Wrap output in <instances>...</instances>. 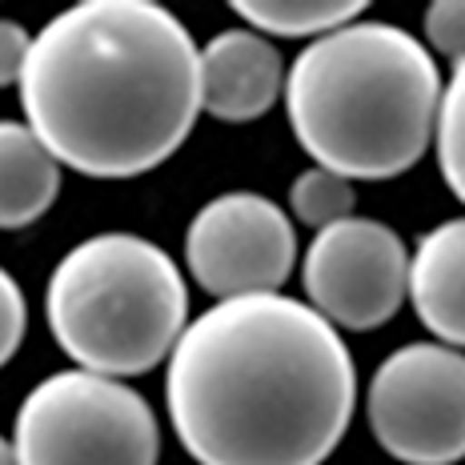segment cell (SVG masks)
<instances>
[{
	"label": "cell",
	"instance_id": "cell-1",
	"mask_svg": "<svg viewBox=\"0 0 465 465\" xmlns=\"http://www.w3.org/2000/svg\"><path fill=\"white\" fill-rule=\"evenodd\" d=\"M164 405L197 465H322L353 418L357 365L297 297H229L177 337Z\"/></svg>",
	"mask_w": 465,
	"mask_h": 465
},
{
	"label": "cell",
	"instance_id": "cell-11",
	"mask_svg": "<svg viewBox=\"0 0 465 465\" xmlns=\"http://www.w3.org/2000/svg\"><path fill=\"white\" fill-rule=\"evenodd\" d=\"M61 164L21 121H0V229H28L53 209Z\"/></svg>",
	"mask_w": 465,
	"mask_h": 465
},
{
	"label": "cell",
	"instance_id": "cell-8",
	"mask_svg": "<svg viewBox=\"0 0 465 465\" xmlns=\"http://www.w3.org/2000/svg\"><path fill=\"white\" fill-rule=\"evenodd\" d=\"M185 261L193 281L217 302L277 293L297 261L293 221L261 193L213 197L185 232Z\"/></svg>",
	"mask_w": 465,
	"mask_h": 465
},
{
	"label": "cell",
	"instance_id": "cell-16",
	"mask_svg": "<svg viewBox=\"0 0 465 465\" xmlns=\"http://www.w3.org/2000/svg\"><path fill=\"white\" fill-rule=\"evenodd\" d=\"M25 329H28L25 293L16 285V277L8 269H0V370L16 357V349L25 341Z\"/></svg>",
	"mask_w": 465,
	"mask_h": 465
},
{
	"label": "cell",
	"instance_id": "cell-9",
	"mask_svg": "<svg viewBox=\"0 0 465 465\" xmlns=\"http://www.w3.org/2000/svg\"><path fill=\"white\" fill-rule=\"evenodd\" d=\"M285 89V64L269 36L225 28L201 48V113L225 124L265 116Z\"/></svg>",
	"mask_w": 465,
	"mask_h": 465
},
{
	"label": "cell",
	"instance_id": "cell-7",
	"mask_svg": "<svg viewBox=\"0 0 465 465\" xmlns=\"http://www.w3.org/2000/svg\"><path fill=\"white\" fill-rule=\"evenodd\" d=\"M302 285L309 309L333 329H377L410 293V249L390 225L345 217L322 229L305 249Z\"/></svg>",
	"mask_w": 465,
	"mask_h": 465
},
{
	"label": "cell",
	"instance_id": "cell-2",
	"mask_svg": "<svg viewBox=\"0 0 465 465\" xmlns=\"http://www.w3.org/2000/svg\"><path fill=\"white\" fill-rule=\"evenodd\" d=\"M25 124L61 169L124 181L157 169L201 116V48L157 0H81L33 36Z\"/></svg>",
	"mask_w": 465,
	"mask_h": 465
},
{
	"label": "cell",
	"instance_id": "cell-17",
	"mask_svg": "<svg viewBox=\"0 0 465 465\" xmlns=\"http://www.w3.org/2000/svg\"><path fill=\"white\" fill-rule=\"evenodd\" d=\"M28 48H33V33L13 16H0V89L21 81Z\"/></svg>",
	"mask_w": 465,
	"mask_h": 465
},
{
	"label": "cell",
	"instance_id": "cell-5",
	"mask_svg": "<svg viewBox=\"0 0 465 465\" xmlns=\"http://www.w3.org/2000/svg\"><path fill=\"white\" fill-rule=\"evenodd\" d=\"M16 465H157L161 425L133 385L64 370L33 385L13 421Z\"/></svg>",
	"mask_w": 465,
	"mask_h": 465
},
{
	"label": "cell",
	"instance_id": "cell-15",
	"mask_svg": "<svg viewBox=\"0 0 465 465\" xmlns=\"http://www.w3.org/2000/svg\"><path fill=\"white\" fill-rule=\"evenodd\" d=\"M425 36L453 64L465 61V0H438L425 13Z\"/></svg>",
	"mask_w": 465,
	"mask_h": 465
},
{
	"label": "cell",
	"instance_id": "cell-18",
	"mask_svg": "<svg viewBox=\"0 0 465 465\" xmlns=\"http://www.w3.org/2000/svg\"><path fill=\"white\" fill-rule=\"evenodd\" d=\"M0 465H16V453H13V441L0 438Z\"/></svg>",
	"mask_w": 465,
	"mask_h": 465
},
{
	"label": "cell",
	"instance_id": "cell-3",
	"mask_svg": "<svg viewBox=\"0 0 465 465\" xmlns=\"http://www.w3.org/2000/svg\"><path fill=\"white\" fill-rule=\"evenodd\" d=\"M297 144L345 181H390L433 141L441 73L405 28L353 21L317 36L285 73Z\"/></svg>",
	"mask_w": 465,
	"mask_h": 465
},
{
	"label": "cell",
	"instance_id": "cell-6",
	"mask_svg": "<svg viewBox=\"0 0 465 465\" xmlns=\"http://www.w3.org/2000/svg\"><path fill=\"white\" fill-rule=\"evenodd\" d=\"M365 413L377 445L405 465L465 458V353L450 345H401L377 365Z\"/></svg>",
	"mask_w": 465,
	"mask_h": 465
},
{
	"label": "cell",
	"instance_id": "cell-13",
	"mask_svg": "<svg viewBox=\"0 0 465 465\" xmlns=\"http://www.w3.org/2000/svg\"><path fill=\"white\" fill-rule=\"evenodd\" d=\"M433 141H438V164L445 185L465 205V61L453 64V76L441 93Z\"/></svg>",
	"mask_w": 465,
	"mask_h": 465
},
{
	"label": "cell",
	"instance_id": "cell-10",
	"mask_svg": "<svg viewBox=\"0 0 465 465\" xmlns=\"http://www.w3.org/2000/svg\"><path fill=\"white\" fill-rule=\"evenodd\" d=\"M410 302L441 345L465 349V217L441 221L410 257Z\"/></svg>",
	"mask_w": 465,
	"mask_h": 465
},
{
	"label": "cell",
	"instance_id": "cell-4",
	"mask_svg": "<svg viewBox=\"0 0 465 465\" xmlns=\"http://www.w3.org/2000/svg\"><path fill=\"white\" fill-rule=\"evenodd\" d=\"M45 322L76 370L124 381L169 361L189 325V289L181 265L149 237L96 232L53 269Z\"/></svg>",
	"mask_w": 465,
	"mask_h": 465
},
{
	"label": "cell",
	"instance_id": "cell-12",
	"mask_svg": "<svg viewBox=\"0 0 465 465\" xmlns=\"http://www.w3.org/2000/svg\"><path fill=\"white\" fill-rule=\"evenodd\" d=\"M232 13L261 36H325L353 25L365 0H232Z\"/></svg>",
	"mask_w": 465,
	"mask_h": 465
},
{
	"label": "cell",
	"instance_id": "cell-14",
	"mask_svg": "<svg viewBox=\"0 0 465 465\" xmlns=\"http://www.w3.org/2000/svg\"><path fill=\"white\" fill-rule=\"evenodd\" d=\"M353 181L337 177V173H325V169H309L302 177L293 181V189H289V205L293 213L305 221V225H313L317 232L337 225V221L353 217Z\"/></svg>",
	"mask_w": 465,
	"mask_h": 465
}]
</instances>
